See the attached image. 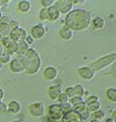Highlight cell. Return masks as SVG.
I'll return each instance as SVG.
<instances>
[{
    "label": "cell",
    "mask_w": 116,
    "mask_h": 122,
    "mask_svg": "<svg viewBox=\"0 0 116 122\" xmlns=\"http://www.w3.org/2000/svg\"><path fill=\"white\" fill-rule=\"evenodd\" d=\"M115 118H116V111H115V110H114V111H113V118H112V119H113V120H115Z\"/></svg>",
    "instance_id": "ee69618b"
},
{
    "label": "cell",
    "mask_w": 116,
    "mask_h": 122,
    "mask_svg": "<svg viewBox=\"0 0 116 122\" xmlns=\"http://www.w3.org/2000/svg\"><path fill=\"white\" fill-rule=\"evenodd\" d=\"M101 109V102H91V104L87 105V110H88L89 112H94L98 111V110Z\"/></svg>",
    "instance_id": "44dd1931"
},
{
    "label": "cell",
    "mask_w": 116,
    "mask_h": 122,
    "mask_svg": "<svg viewBox=\"0 0 116 122\" xmlns=\"http://www.w3.org/2000/svg\"><path fill=\"white\" fill-rule=\"evenodd\" d=\"M22 62L24 66V71L28 74H36L41 70L42 66V59L39 57L37 50L34 48H28L24 56L21 57Z\"/></svg>",
    "instance_id": "7a4b0ae2"
},
{
    "label": "cell",
    "mask_w": 116,
    "mask_h": 122,
    "mask_svg": "<svg viewBox=\"0 0 116 122\" xmlns=\"http://www.w3.org/2000/svg\"><path fill=\"white\" fill-rule=\"evenodd\" d=\"M3 97H5V93H3V91H2V89L0 88V100H1V102H2Z\"/></svg>",
    "instance_id": "60d3db41"
},
{
    "label": "cell",
    "mask_w": 116,
    "mask_h": 122,
    "mask_svg": "<svg viewBox=\"0 0 116 122\" xmlns=\"http://www.w3.org/2000/svg\"><path fill=\"white\" fill-rule=\"evenodd\" d=\"M45 34H46V30L44 24H37L33 26L31 30V36L33 37V39H41L45 36Z\"/></svg>",
    "instance_id": "ba28073f"
},
{
    "label": "cell",
    "mask_w": 116,
    "mask_h": 122,
    "mask_svg": "<svg viewBox=\"0 0 116 122\" xmlns=\"http://www.w3.org/2000/svg\"><path fill=\"white\" fill-rule=\"evenodd\" d=\"M85 109H87V105H85L84 102L78 104L77 106H75V107H72V111L75 112V113H77V114H79L80 112H82L83 110H85Z\"/></svg>",
    "instance_id": "cb8c5ba5"
},
{
    "label": "cell",
    "mask_w": 116,
    "mask_h": 122,
    "mask_svg": "<svg viewBox=\"0 0 116 122\" xmlns=\"http://www.w3.org/2000/svg\"><path fill=\"white\" fill-rule=\"evenodd\" d=\"M61 122H81L78 114L75 113L73 111H70V112H67V113H64V116L61 117L60 119Z\"/></svg>",
    "instance_id": "4fadbf2b"
},
{
    "label": "cell",
    "mask_w": 116,
    "mask_h": 122,
    "mask_svg": "<svg viewBox=\"0 0 116 122\" xmlns=\"http://www.w3.org/2000/svg\"><path fill=\"white\" fill-rule=\"evenodd\" d=\"M2 36H1V34H0V45H1V41H2Z\"/></svg>",
    "instance_id": "bcb514c9"
},
{
    "label": "cell",
    "mask_w": 116,
    "mask_h": 122,
    "mask_svg": "<svg viewBox=\"0 0 116 122\" xmlns=\"http://www.w3.org/2000/svg\"><path fill=\"white\" fill-rule=\"evenodd\" d=\"M11 60H12V59H11V56L9 55V53L6 52V51L2 53V56L0 57V62H1L2 64H6V63H8V62H11Z\"/></svg>",
    "instance_id": "4316f807"
},
{
    "label": "cell",
    "mask_w": 116,
    "mask_h": 122,
    "mask_svg": "<svg viewBox=\"0 0 116 122\" xmlns=\"http://www.w3.org/2000/svg\"><path fill=\"white\" fill-rule=\"evenodd\" d=\"M39 19L42 21H46L48 20V8H43L39 11Z\"/></svg>",
    "instance_id": "83f0119b"
},
{
    "label": "cell",
    "mask_w": 116,
    "mask_h": 122,
    "mask_svg": "<svg viewBox=\"0 0 116 122\" xmlns=\"http://www.w3.org/2000/svg\"><path fill=\"white\" fill-rule=\"evenodd\" d=\"M65 94L68 96V98H73L76 96V92H75V88L73 87H67L66 91H65Z\"/></svg>",
    "instance_id": "1f68e13d"
},
{
    "label": "cell",
    "mask_w": 116,
    "mask_h": 122,
    "mask_svg": "<svg viewBox=\"0 0 116 122\" xmlns=\"http://www.w3.org/2000/svg\"><path fill=\"white\" fill-rule=\"evenodd\" d=\"M78 117H79V119H80L81 122H83V121H87V120H89V118L91 117V113L87 109H85V110H83L82 112H80V113L78 114Z\"/></svg>",
    "instance_id": "484cf974"
},
{
    "label": "cell",
    "mask_w": 116,
    "mask_h": 122,
    "mask_svg": "<svg viewBox=\"0 0 116 122\" xmlns=\"http://www.w3.org/2000/svg\"><path fill=\"white\" fill-rule=\"evenodd\" d=\"M106 96L107 98L113 102H116V89L115 87H112V88H108L106 91Z\"/></svg>",
    "instance_id": "603a6c76"
},
{
    "label": "cell",
    "mask_w": 116,
    "mask_h": 122,
    "mask_svg": "<svg viewBox=\"0 0 116 122\" xmlns=\"http://www.w3.org/2000/svg\"><path fill=\"white\" fill-rule=\"evenodd\" d=\"M59 18H60L59 11L57 10L54 5L48 8V21H50V22H56Z\"/></svg>",
    "instance_id": "5bb4252c"
},
{
    "label": "cell",
    "mask_w": 116,
    "mask_h": 122,
    "mask_svg": "<svg viewBox=\"0 0 116 122\" xmlns=\"http://www.w3.org/2000/svg\"><path fill=\"white\" fill-rule=\"evenodd\" d=\"M28 48H30V47H28V45L25 43V41H19L16 53L22 57V56H24V55H25V52L28 50Z\"/></svg>",
    "instance_id": "e0dca14e"
},
{
    "label": "cell",
    "mask_w": 116,
    "mask_h": 122,
    "mask_svg": "<svg viewBox=\"0 0 116 122\" xmlns=\"http://www.w3.org/2000/svg\"><path fill=\"white\" fill-rule=\"evenodd\" d=\"M22 109V107H21V104L17 100H12V102H9L8 105V112L10 113H19Z\"/></svg>",
    "instance_id": "9a60e30c"
},
{
    "label": "cell",
    "mask_w": 116,
    "mask_h": 122,
    "mask_svg": "<svg viewBox=\"0 0 116 122\" xmlns=\"http://www.w3.org/2000/svg\"><path fill=\"white\" fill-rule=\"evenodd\" d=\"M48 113H49L48 117L52 118L55 121H59V120L61 119V117L64 116V112H62L59 104L50 105V106L48 107Z\"/></svg>",
    "instance_id": "8992f818"
},
{
    "label": "cell",
    "mask_w": 116,
    "mask_h": 122,
    "mask_svg": "<svg viewBox=\"0 0 116 122\" xmlns=\"http://www.w3.org/2000/svg\"><path fill=\"white\" fill-rule=\"evenodd\" d=\"M10 70L14 73H21V72H24V66L23 62H22V58H16L11 60L10 62Z\"/></svg>",
    "instance_id": "30bf717a"
},
{
    "label": "cell",
    "mask_w": 116,
    "mask_h": 122,
    "mask_svg": "<svg viewBox=\"0 0 116 122\" xmlns=\"http://www.w3.org/2000/svg\"><path fill=\"white\" fill-rule=\"evenodd\" d=\"M54 7L59 11L60 14L67 15L68 13L72 11L73 3H72V1H70V0H56L54 2Z\"/></svg>",
    "instance_id": "277c9868"
},
{
    "label": "cell",
    "mask_w": 116,
    "mask_h": 122,
    "mask_svg": "<svg viewBox=\"0 0 116 122\" xmlns=\"http://www.w3.org/2000/svg\"><path fill=\"white\" fill-rule=\"evenodd\" d=\"M60 108H61L64 113H67V112L72 111V106L69 104V102H67V104H61L60 105Z\"/></svg>",
    "instance_id": "d6a6232c"
},
{
    "label": "cell",
    "mask_w": 116,
    "mask_h": 122,
    "mask_svg": "<svg viewBox=\"0 0 116 122\" xmlns=\"http://www.w3.org/2000/svg\"><path fill=\"white\" fill-rule=\"evenodd\" d=\"M115 60H116V53L113 52V53L107 55V56H104V57H102V58L98 59L96 61L92 62L89 66H90L94 72H98V71H101V70L107 68V66H110L111 64H113L114 62H115Z\"/></svg>",
    "instance_id": "3957f363"
},
{
    "label": "cell",
    "mask_w": 116,
    "mask_h": 122,
    "mask_svg": "<svg viewBox=\"0 0 116 122\" xmlns=\"http://www.w3.org/2000/svg\"><path fill=\"white\" fill-rule=\"evenodd\" d=\"M18 9L21 13H28V11L31 10V3L28 0H22V1L19 2Z\"/></svg>",
    "instance_id": "ac0fdd59"
},
{
    "label": "cell",
    "mask_w": 116,
    "mask_h": 122,
    "mask_svg": "<svg viewBox=\"0 0 116 122\" xmlns=\"http://www.w3.org/2000/svg\"><path fill=\"white\" fill-rule=\"evenodd\" d=\"M105 122H115V120H113V119H107Z\"/></svg>",
    "instance_id": "f6af8a7d"
},
{
    "label": "cell",
    "mask_w": 116,
    "mask_h": 122,
    "mask_svg": "<svg viewBox=\"0 0 116 122\" xmlns=\"http://www.w3.org/2000/svg\"><path fill=\"white\" fill-rule=\"evenodd\" d=\"M2 18V13H1V10H0V19Z\"/></svg>",
    "instance_id": "c3c4849f"
},
{
    "label": "cell",
    "mask_w": 116,
    "mask_h": 122,
    "mask_svg": "<svg viewBox=\"0 0 116 122\" xmlns=\"http://www.w3.org/2000/svg\"><path fill=\"white\" fill-rule=\"evenodd\" d=\"M7 110H8V106L6 104H3V102H1V105H0V114L6 113Z\"/></svg>",
    "instance_id": "f35d334b"
},
{
    "label": "cell",
    "mask_w": 116,
    "mask_h": 122,
    "mask_svg": "<svg viewBox=\"0 0 116 122\" xmlns=\"http://www.w3.org/2000/svg\"><path fill=\"white\" fill-rule=\"evenodd\" d=\"M92 22V16L91 13L83 9H76L69 12L65 19V24L66 27L70 28L72 32H80L89 28Z\"/></svg>",
    "instance_id": "6da1fadb"
},
{
    "label": "cell",
    "mask_w": 116,
    "mask_h": 122,
    "mask_svg": "<svg viewBox=\"0 0 116 122\" xmlns=\"http://www.w3.org/2000/svg\"><path fill=\"white\" fill-rule=\"evenodd\" d=\"M1 102H1V100H0V105H1Z\"/></svg>",
    "instance_id": "681fc988"
},
{
    "label": "cell",
    "mask_w": 116,
    "mask_h": 122,
    "mask_svg": "<svg viewBox=\"0 0 116 122\" xmlns=\"http://www.w3.org/2000/svg\"><path fill=\"white\" fill-rule=\"evenodd\" d=\"M78 73L85 81H91L95 75V72L93 71L90 66H81V68L78 69Z\"/></svg>",
    "instance_id": "9c48e42d"
},
{
    "label": "cell",
    "mask_w": 116,
    "mask_h": 122,
    "mask_svg": "<svg viewBox=\"0 0 116 122\" xmlns=\"http://www.w3.org/2000/svg\"><path fill=\"white\" fill-rule=\"evenodd\" d=\"M93 114H94V119H96L98 121H101V120H103L104 118H105V114L106 113L103 111V110L100 109V110H98V111H95Z\"/></svg>",
    "instance_id": "f546056e"
},
{
    "label": "cell",
    "mask_w": 116,
    "mask_h": 122,
    "mask_svg": "<svg viewBox=\"0 0 116 122\" xmlns=\"http://www.w3.org/2000/svg\"><path fill=\"white\" fill-rule=\"evenodd\" d=\"M57 75H58V71H57V69L54 68V66H47L44 70V77L47 81L55 80L57 77Z\"/></svg>",
    "instance_id": "8fae6325"
},
{
    "label": "cell",
    "mask_w": 116,
    "mask_h": 122,
    "mask_svg": "<svg viewBox=\"0 0 116 122\" xmlns=\"http://www.w3.org/2000/svg\"><path fill=\"white\" fill-rule=\"evenodd\" d=\"M47 121H48V122H57V121H55V120H53L52 118H49V117L47 118Z\"/></svg>",
    "instance_id": "7bdbcfd3"
},
{
    "label": "cell",
    "mask_w": 116,
    "mask_h": 122,
    "mask_svg": "<svg viewBox=\"0 0 116 122\" xmlns=\"http://www.w3.org/2000/svg\"><path fill=\"white\" fill-rule=\"evenodd\" d=\"M11 33V28L9 24H0V34L2 37H8Z\"/></svg>",
    "instance_id": "ffe728a7"
},
{
    "label": "cell",
    "mask_w": 116,
    "mask_h": 122,
    "mask_svg": "<svg viewBox=\"0 0 116 122\" xmlns=\"http://www.w3.org/2000/svg\"><path fill=\"white\" fill-rule=\"evenodd\" d=\"M9 26H10L11 30H17V28L20 27V24H19L18 21L11 20V21H10V23H9Z\"/></svg>",
    "instance_id": "8d00e7d4"
},
{
    "label": "cell",
    "mask_w": 116,
    "mask_h": 122,
    "mask_svg": "<svg viewBox=\"0 0 116 122\" xmlns=\"http://www.w3.org/2000/svg\"><path fill=\"white\" fill-rule=\"evenodd\" d=\"M55 0H42L41 3L43 5V8H50L52 5H54Z\"/></svg>",
    "instance_id": "e575fe53"
},
{
    "label": "cell",
    "mask_w": 116,
    "mask_h": 122,
    "mask_svg": "<svg viewBox=\"0 0 116 122\" xmlns=\"http://www.w3.org/2000/svg\"><path fill=\"white\" fill-rule=\"evenodd\" d=\"M92 26L96 30H101V28H103L105 26V21H104L103 18H101V16H96V18L92 19V22H91Z\"/></svg>",
    "instance_id": "d6986e66"
},
{
    "label": "cell",
    "mask_w": 116,
    "mask_h": 122,
    "mask_svg": "<svg viewBox=\"0 0 116 122\" xmlns=\"http://www.w3.org/2000/svg\"><path fill=\"white\" fill-rule=\"evenodd\" d=\"M11 21V19L9 16H6V15H2V18L0 19V24H9Z\"/></svg>",
    "instance_id": "74e56055"
},
{
    "label": "cell",
    "mask_w": 116,
    "mask_h": 122,
    "mask_svg": "<svg viewBox=\"0 0 116 122\" xmlns=\"http://www.w3.org/2000/svg\"><path fill=\"white\" fill-rule=\"evenodd\" d=\"M61 93H62L61 85H53V86H50L48 89V95L53 100H57L58 96H59Z\"/></svg>",
    "instance_id": "7c38bea8"
},
{
    "label": "cell",
    "mask_w": 116,
    "mask_h": 122,
    "mask_svg": "<svg viewBox=\"0 0 116 122\" xmlns=\"http://www.w3.org/2000/svg\"><path fill=\"white\" fill-rule=\"evenodd\" d=\"M90 122H100V121H98V120H96V119H93V120H91Z\"/></svg>",
    "instance_id": "7dc6e473"
},
{
    "label": "cell",
    "mask_w": 116,
    "mask_h": 122,
    "mask_svg": "<svg viewBox=\"0 0 116 122\" xmlns=\"http://www.w3.org/2000/svg\"><path fill=\"white\" fill-rule=\"evenodd\" d=\"M57 100H58L59 105H61V104H67V102H69V98H68V96L65 94V93H61V94L58 96Z\"/></svg>",
    "instance_id": "f1b7e54d"
},
{
    "label": "cell",
    "mask_w": 116,
    "mask_h": 122,
    "mask_svg": "<svg viewBox=\"0 0 116 122\" xmlns=\"http://www.w3.org/2000/svg\"><path fill=\"white\" fill-rule=\"evenodd\" d=\"M11 43H12V41H11V38L9 37V36H8V37H3L2 38V41H1V46H2L3 48H6V47H8Z\"/></svg>",
    "instance_id": "d590c367"
},
{
    "label": "cell",
    "mask_w": 116,
    "mask_h": 122,
    "mask_svg": "<svg viewBox=\"0 0 116 122\" xmlns=\"http://www.w3.org/2000/svg\"><path fill=\"white\" fill-rule=\"evenodd\" d=\"M17 47H18V43H16V41H12V43L10 44V45L8 46V47H6V52L9 53V55H13V53H16L17 51Z\"/></svg>",
    "instance_id": "d4e9b609"
},
{
    "label": "cell",
    "mask_w": 116,
    "mask_h": 122,
    "mask_svg": "<svg viewBox=\"0 0 116 122\" xmlns=\"http://www.w3.org/2000/svg\"><path fill=\"white\" fill-rule=\"evenodd\" d=\"M59 35L62 39H65V41H70V39L73 37V32H72L70 28L64 26V27L59 30Z\"/></svg>",
    "instance_id": "2e32d148"
},
{
    "label": "cell",
    "mask_w": 116,
    "mask_h": 122,
    "mask_svg": "<svg viewBox=\"0 0 116 122\" xmlns=\"http://www.w3.org/2000/svg\"><path fill=\"white\" fill-rule=\"evenodd\" d=\"M25 41V43L28 44V45H32V44L34 43V39H33V37H32L31 35H28V36H26V38H25V41Z\"/></svg>",
    "instance_id": "ab89813d"
},
{
    "label": "cell",
    "mask_w": 116,
    "mask_h": 122,
    "mask_svg": "<svg viewBox=\"0 0 116 122\" xmlns=\"http://www.w3.org/2000/svg\"><path fill=\"white\" fill-rule=\"evenodd\" d=\"M3 52H5V50H3V47H2L1 45H0V57L2 56V53H3Z\"/></svg>",
    "instance_id": "b9f144b4"
},
{
    "label": "cell",
    "mask_w": 116,
    "mask_h": 122,
    "mask_svg": "<svg viewBox=\"0 0 116 122\" xmlns=\"http://www.w3.org/2000/svg\"><path fill=\"white\" fill-rule=\"evenodd\" d=\"M76 92V96L77 97H80V98H83V95H84V87H83L82 84H77L76 86H73Z\"/></svg>",
    "instance_id": "7402d4cb"
},
{
    "label": "cell",
    "mask_w": 116,
    "mask_h": 122,
    "mask_svg": "<svg viewBox=\"0 0 116 122\" xmlns=\"http://www.w3.org/2000/svg\"><path fill=\"white\" fill-rule=\"evenodd\" d=\"M100 102L99 96H96V95H92V96H89L84 102H85V105H89V104H91V102Z\"/></svg>",
    "instance_id": "836d02e7"
},
{
    "label": "cell",
    "mask_w": 116,
    "mask_h": 122,
    "mask_svg": "<svg viewBox=\"0 0 116 122\" xmlns=\"http://www.w3.org/2000/svg\"><path fill=\"white\" fill-rule=\"evenodd\" d=\"M0 9H1V5H0Z\"/></svg>",
    "instance_id": "f907efd6"
},
{
    "label": "cell",
    "mask_w": 116,
    "mask_h": 122,
    "mask_svg": "<svg viewBox=\"0 0 116 122\" xmlns=\"http://www.w3.org/2000/svg\"><path fill=\"white\" fill-rule=\"evenodd\" d=\"M28 111L33 117L41 118L45 114V107L42 102H34L28 106Z\"/></svg>",
    "instance_id": "5b68a950"
},
{
    "label": "cell",
    "mask_w": 116,
    "mask_h": 122,
    "mask_svg": "<svg viewBox=\"0 0 116 122\" xmlns=\"http://www.w3.org/2000/svg\"><path fill=\"white\" fill-rule=\"evenodd\" d=\"M83 102V98H80V97H77V96H75L73 98L69 99V104L71 105L72 107L77 106L78 104H80V102Z\"/></svg>",
    "instance_id": "4dcf8cb0"
},
{
    "label": "cell",
    "mask_w": 116,
    "mask_h": 122,
    "mask_svg": "<svg viewBox=\"0 0 116 122\" xmlns=\"http://www.w3.org/2000/svg\"><path fill=\"white\" fill-rule=\"evenodd\" d=\"M26 30H23V28H17V30H11L9 37L11 38L12 41H16V43H19V41H24L26 38Z\"/></svg>",
    "instance_id": "52a82bcc"
}]
</instances>
